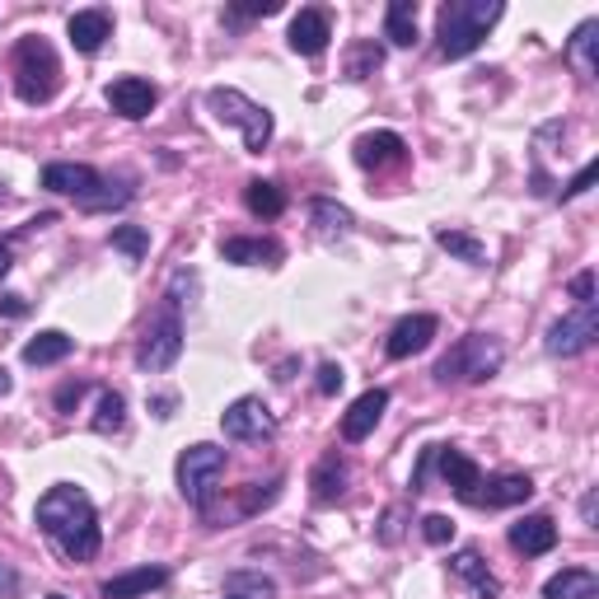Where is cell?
Listing matches in <instances>:
<instances>
[{
    "instance_id": "1",
    "label": "cell",
    "mask_w": 599,
    "mask_h": 599,
    "mask_svg": "<svg viewBox=\"0 0 599 599\" xmlns=\"http://www.w3.org/2000/svg\"><path fill=\"white\" fill-rule=\"evenodd\" d=\"M38 530L57 543L70 562H90L99 553V543H103L94 501L84 497L80 487H70V483H57L38 501Z\"/></svg>"
},
{
    "instance_id": "2",
    "label": "cell",
    "mask_w": 599,
    "mask_h": 599,
    "mask_svg": "<svg viewBox=\"0 0 599 599\" xmlns=\"http://www.w3.org/2000/svg\"><path fill=\"white\" fill-rule=\"evenodd\" d=\"M501 14H506L501 0H450V5H440V14H436L440 57L460 61V57H468V52H478V43L487 38Z\"/></svg>"
},
{
    "instance_id": "3",
    "label": "cell",
    "mask_w": 599,
    "mask_h": 599,
    "mask_svg": "<svg viewBox=\"0 0 599 599\" xmlns=\"http://www.w3.org/2000/svg\"><path fill=\"white\" fill-rule=\"evenodd\" d=\"M501 361H506L501 338H491V332H464V338L436 361V380L440 384H487L501 370Z\"/></svg>"
},
{
    "instance_id": "4",
    "label": "cell",
    "mask_w": 599,
    "mask_h": 599,
    "mask_svg": "<svg viewBox=\"0 0 599 599\" xmlns=\"http://www.w3.org/2000/svg\"><path fill=\"white\" fill-rule=\"evenodd\" d=\"M206 109L216 113V122H230V127H239L244 150L262 155V150L272 146V113L262 109V103H253L249 94L230 90V84H216V90H206Z\"/></svg>"
},
{
    "instance_id": "5",
    "label": "cell",
    "mask_w": 599,
    "mask_h": 599,
    "mask_svg": "<svg viewBox=\"0 0 599 599\" xmlns=\"http://www.w3.org/2000/svg\"><path fill=\"white\" fill-rule=\"evenodd\" d=\"M57 84H61V61L47 38H24L14 47V90H20L29 109L33 103H47L57 94Z\"/></svg>"
},
{
    "instance_id": "6",
    "label": "cell",
    "mask_w": 599,
    "mask_h": 599,
    "mask_svg": "<svg viewBox=\"0 0 599 599\" xmlns=\"http://www.w3.org/2000/svg\"><path fill=\"white\" fill-rule=\"evenodd\" d=\"M179 357H183V314L165 295V305L155 309V319L146 324V332H140V342H136V365L146 370V375H160V370H169Z\"/></svg>"
},
{
    "instance_id": "7",
    "label": "cell",
    "mask_w": 599,
    "mask_h": 599,
    "mask_svg": "<svg viewBox=\"0 0 599 599\" xmlns=\"http://www.w3.org/2000/svg\"><path fill=\"white\" fill-rule=\"evenodd\" d=\"M225 450L221 445H188L183 454H179V491H183V501L188 506H197V510H206L211 506V497L221 491V478H225Z\"/></svg>"
},
{
    "instance_id": "8",
    "label": "cell",
    "mask_w": 599,
    "mask_h": 599,
    "mask_svg": "<svg viewBox=\"0 0 599 599\" xmlns=\"http://www.w3.org/2000/svg\"><path fill=\"white\" fill-rule=\"evenodd\" d=\"M595 338H599V305H576L567 319L549 328L543 347H549V357H580V351L595 347Z\"/></svg>"
},
{
    "instance_id": "9",
    "label": "cell",
    "mask_w": 599,
    "mask_h": 599,
    "mask_svg": "<svg viewBox=\"0 0 599 599\" xmlns=\"http://www.w3.org/2000/svg\"><path fill=\"white\" fill-rule=\"evenodd\" d=\"M221 431L230 440H268L276 436V417L258 394H244L221 412Z\"/></svg>"
},
{
    "instance_id": "10",
    "label": "cell",
    "mask_w": 599,
    "mask_h": 599,
    "mask_svg": "<svg viewBox=\"0 0 599 599\" xmlns=\"http://www.w3.org/2000/svg\"><path fill=\"white\" fill-rule=\"evenodd\" d=\"M431 468H440V478H445V487L460 497L464 506L478 501V487H483V468L468 460L464 450H454V445H436L431 454Z\"/></svg>"
},
{
    "instance_id": "11",
    "label": "cell",
    "mask_w": 599,
    "mask_h": 599,
    "mask_svg": "<svg viewBox=\"0 0 599 599\" xmlns=\"http://www.w3.org/2000/svg\"><path fill=\"white\" fill-rule=\"evenodd\" d=\"M43 188L47 192H57V197H76L80 206L94 197V192L103 188V179H99V169H90V165H70V160H57V165H47L43 169Z\"/></svg>"
},
{
    "instance_id": "12",
    "label": "cell",
    "mask_w": 599,
    "mask_h": 599,
    "mask_svg": "<svg viewBox=\"0 0 599 599\" xmlns=\"http://www.w3.org/2000/svg\"><path fill=\"white\" fill-rule=\"evenodd\" d=\"M351 155H357L361 169L384 173V169H398L403 160H408V140H403L398 132H365L357 146H351Z\"/></svg>"
},
{
    "instance_id": "13",
    "label": "cell",
    "mask_w": 599,
    "mask_h": 599,
    "mask_svg": "<svg viewBox=\"0 0 599 599\" xmlns=\"http://www.w3.org/2000/svg\"><path fill=\"white\" fill-rule=\"evenodd\" d=\"M155 103H160V90H155L150 80H140V76H122V80L109 84V109L117 117H127V122L150 117Z\"/></svg>"
},
{
    "instance_id": "14",
    "label": "cell",
    "mask_w": 599,
    "mask_h": 599,
    "mask_svg": "<svg viewBox=\"0 0 599 599\" xmlns=\"http://www.w3.org/2000/svg\"><path fill=\"white\" fill-rule=\"evenodd\" d=\"M534 497V478L530 473H483V487H478V501L473 506H487V510H506V506H520Z\"/></svg>"
},
{
    "instance_id": "15",
    "label": "cell",
    "mask_w": 599,
    "mask_h": 599,
    "mask_svg": "<svg viewBox=\"0 0 599 599\" xmlns=\"http://www.w3.org/2000/svg\"><path fill=\"white\" fill-rule=\"evenodd\" d=\"M384 408H389V389H365L357 403H351L347 417H342V440H347V445H361V440L380 427Z\"/></svg>"
},
{
    "instance_id": "16",
    "label": "cell",
    "mask_w": 599,
    "mask_h": 599,
    "mask_svg": "<svg viewBox=\"0 0 599 599\" xmlns=\"http://www.w3.org/2000/svg\"><path fill=\"white\" fill-rule=\"evenodd\" d=\"M436 328H440V324L431 319V314H408V319L394 324V332H389V342H384V351H389L394 361H408V357H417V351L431 347Z\"/></svg>"
},
{
    "instance_id": "17",
    "label": "cell",
    "mask_w": 599,
    "mask_h": 599,
    "mask_svg": "<svg viewBox=\"0 0 599 599\" xmlns=\"http://www.w3.org/2000/svg\"><path fill=\"white\" fill-rule=\"evenodd\" d=\"M66 33H70V47L84 52V57H94V52L113 38V14L109 10H76Z\"/></svg>"
},
{
    "instance_id": "18",
    "label": "cell",
    "mask_w": 599,
    "mask_h": 599,
    "mask_svg": "<svg viewBox=\"0 0 599 599\" xmlns=\"http://www.w3.org/2000/svg\"><path fill=\"white\" fill-rule=\"evenodd\" d=\"M510 549L524 553V557H543L557 549V524L553 516H524L510 524Z\"/></svg>"
},
{
    "instance_id": "19",
    "label": "cell",
    "mask_w": 599,
    "mask_h": 599,
    "mask_svg": "<svg viewBox=\"0 0 599 599\" xmlns=\"http://www.w3.org/2000/svg\"><path fill=\"white\" fill-rule=\"evenodd\" d=\"M332 38V24H328V14L324 10H300L295 20H291V52H300V57H319V52L328 47Z\"/></svg>"
},
{
    "instance_id": "20",
    "label": "cell",
    "mask_w": 599,
    "mask_h": 599,
    "mask_svg": "<svg viewBox=\"0 0 599 599\" xmlns=\"http://www.w3.org/2000/svg\"><path fill=\"white\" fill-rule=\"evenodd\" d=\"M347 478H351V468L338 450H328L319 464H314L309 473V491H314V501L319 506H332V501H342V491H347Z\"/></svg>"
},
{
    "instance_id": "21",
    "label": "cell",
    "mask_w": 599,
    "mask_h": 599,
    "mask_svg": "<svg viewBox=\"0 0 599 599\" xmlns=\"http://www.w3.org/2000/svg\"><path fill=\"white\" fill-rule=\"evenodd\" d=\"M450 572L473 590V599H501V580L487 572V562L478 557V549H460V553H454L450 557Z\"/></svg>"
},
{
    "instance_id": "22",
    "label": "cell",
    "mask_w": 599,
    "mask_h": 599,
    "mask_svg": "<svg viewBox=\"0 0 599 599\" xmlns=\"http://www.w3.org/2000/svg\"><path fill=\"white\" fill-rule=\"evenodd\" d=\"M165 580H169V567H136V572L103 580V599H140V595L160 590Z\"/></svg>"
},
{
    "instance_id": "23",
    "label": "cell",
    "mask_w": 599,
    "mask_h": 599,
    "mask_svg": "<svg viewBox=\"0 0 599 599\" xmlns=\"http://www.w3.org/2000/svg\"><path fill=\"white\" fill-rule=\"evenodd\" d=\"M225 262H239V268H276L281 262V244L276 239H225L221 244Z\"/></svg>"
},
{
    "instance_id": "24",
    "label": "cell",
    "mask_w": 599,
    "mask_h": 599,
    "mask_svg": "<svg viewBox=\"0 0 599 599\" xmlns=\"http://www.w3.org/2000/svg\"><path fill=\"white\" fill-rule=\"evenodd\" d=\"M595 595H599V576L586 567H567L543 586V599H595Z\"/></svg>"
},
{
    "instance_id": "25",
    "label": "cell",
    "mask_w": 599,
    "mask_h": 599,
    "mask_svg": "<svg viewBox=\"0 0 599 599\" xmlns=\"http://www.w3.org/2000/svg\"><path fill=\"white\" fill-rule=\"evenodd\" d=\"M309 221H314V230H319L324 239H342V235H351V225H357V216H351L342 202H332V197H314L309 202Z\"/></svg>"
},
{
    "instance_id": "26",
    "label": "cell",
    "mask_w": 599,
    "mask_h": 599,
    "mask_svg": "<svg viewBox=\"0 0 599 599\" xmlns=\"http://www.w3.org/2000/svg\"><path fill=\"white\" fill-rule=\"evenodd\" d=\"M384 38L394 47H417V5L412 0H389V10H384Z\"/></svg>"
},
{
    "instance_id": "27",
    "label": "cell",
    "mask_w": 599,
    "mask_h": 599,
    "mask_svg": "<svg viewBox=\"0 0 599 599\" xmlns=\"http://www.w3.org/2000/svg\"><path fill=\"white\" fill-rule=\"evenodd\" d=\"M595 43H599V20H586L576 33H572V43H567V61L580 70L586 80L599 76V61H595Z\"/></svg>"
},
{
    "instance_id": "28",
    "label": "cell",
    "mask_w": 599,
    "mask_h": 599,
    "mask_svg": "<svg viewBox=\"0 0 599 599\" xmlns=\"http://www.w3.org/2000/svg\"><path fill=\"white\" fill-rule=\"evenodd\" d=\"M244 206H249L258 221H276L281 211H286V192H281L272 179H253L244 188Z\"/></svg>"
},
{
    "instance_id": "29",
    "label": "cell",
    "mask_w": 599,
    "mask_h": 599,
    "mask_svg": "<svg viewBox=\"0 0 599 599\" xmlns=\"http://www.w3.org/2000/svg\"><path fill=\"white\" fill-rule=\"evenodd\" d=\"M70 342L66 332H57V328H47V332H38L33 342H24V361L29 365H57V361H66L70 357Z\"/></svg>"
},
{
    "instance_id": "30",
    "label": "cell",
    "mask_w": 599,
    "mask_h": 599,
    "mask_svg": "<svg viewBox=\"0 0 599 599\" xmlns=\"http://www.w3.org/2000/svg\"><path fill=\"white\" fill-rule=\"evenodd\" d=\"M436 244H440V249H445L450 258L468 262V268H483V262H487V244L473 239V235H464V230H436Z\"/></svg>"
},
{
    "instance_id": "31",
    "label": "cell",
    "mask_w": 599,
    "mask_h": 599,
    "mask_svg": "<svg viewBox=\"0 0 599 599\" xmlns=\"http://www.w3.org/2000/svg\"><path fill=\"white\" fill-rule=\"evenodd\" d=\"M225 595L230 599H276V580L262 572H230L225 576Z\"/></svg>"
},
{
    "instance_id": "32",
    "label": "cell",
    "mask_w": 599,
    "mask_h": 599,
    "mask_svg": "<svg viewBox=\"0 0 599 599\" xmlns=\"http://www.w3.org/2000/svg\"><path fill=\"white\" fill-rule=\"evenodd\" d=\"M380 66H384V47L380 43H357V47H351V57H347V76L365 80V76H375Z\"/></svg>"
},
{
    "instance_id": "33",
    "label": "cell",
    "mask_w": 599,
    "mask_h": 599,
    "mask_svg": "<svg viewBox=\"0 0 599 599\" xmlns=\"http://www.w3.org/2000/svg\"><path fill=\"white\" fill-rule=\"evenodd\" d=\"M109 244H113L117 253H127L132 262H140V258L150 253V235L140 230V225H117V230L109 235Z\"/></svg>"
},
{
    "instance_id": "34",
    "label": "cell",
    "mask_w": 599,
    "mask_h": 599,
    "mask_svg": "<svg viewBox=\"0 0 599 599\" xmlns=\"http://www.w3.org/2000/svg\"><path fill=\"white\" fill-rule=\"evenodd\" d=\"M122 417H127V403H122V394H103L99 398V417H94V431L99 436H113V431H122Z\"/></svg>"
},
{
    "instance_id": "35",
    "label": "cell",
    "mask_w": 599,
    "mask_h": 599,
    "mask_svg": "<svg viewBox=\"0 0 599 599\" xmlns=\"http://www.w3.org/2000/svg\"><path fill=\"white\" fill-rule=\"evenodd\" d=\"M276 491H281V478H272L268 487H262V483H249V487H244L239 510H244V516H258L262 506H272V501H276Z\"/></svg>"
},
{
    "instance_id": "36",
    "label": "cell",
    "mask_w": 599,
    "mask_h": 599,
    "mask_svg": "<svg viewBox=\"0 0 599 599\" xmlns=\"http://www.w3.org/2000/svg\"><path fill=\"white\" fill-rule=\"evenodd\" d=\"M421 539L436 543V549H445V543L454 539V520H450V516H440V510H436V516L421 520Z\"/></svg>"
},
{
    "instance_id": "37",
    "label": "cell",
    "mask_w": 599,
    "mask_h": 599,
    "mask_svg": "<svg viewBox=\"0 0 599 599\" xmlns=\"http://www.w3.org/2000/svg\"><path fill=\"white\" fill-rule=\"evenodd\" d=\"M595 173H599V165L590 160V165H586V169H580V173H576V179H572L567 188H562V192H557V202H572V197H580V192H590V183H595Z\"/></svg>"
},
{
    "instance_id": "38",
    "label": "cell",
    "mask_w": 599,
    "mask_h": 599,
    "mask_svg": "<svg viewBox=\"0 0 599 599\" xmlns=\"http://www.w3.org/2000/svg\"><path fill=\"white\" fill-rule=\"evenodd\" d=\"M403 520H408V510H403V506L384 510V524H380V543H398V539H403Z\"/></svg>"
},
{
    "instance_id": "39",
    "label": "cell",
    "mask_w": 599,
    "mask_h": 599,
    "mask_svg": "<svg viewBox=\"0 0 599 599\" xmlns=\"http://www.w3.org/2000/svg\"><path fill=\"white\" fill-rule=\"evenodd\" d=\"M342 380H347V375H342V365H338V361H324V365H319V394H324V398L338 394V389H342Z\"/></svg>"
},
{
    "instance_id": "40",
    "label": "cell",
    "mask_w": 599,
    "mask_h": 599,
    "mask_svg": "<svg viewBox=\"0 0 599 599\" xmlns=\"http://www.w3.org/2000/svg\"><path fill=\"white\" fill-rule=\"evenodd\" d=\"M90 389L84 380H66L61 389H57V412H76V403H80V394Z\"/></svg>"
},
{
    "instance_id": "41",
    "label": "cell",
    "mask_w": 599,
    "mask_h": 599,
    "mask_svg": "<svg viewBox=\"0 0 599 599\" xmlns=\"http://www.w3.org/2000/svg\"><path fill=\"white\" fill-rule=\"evenodd\" d=\"M276 10H281V0H253V5H235L230 14L235 20H258V14L268 20V14H276Z\"/></svg>"
},
{
    "instance_id": "42",
    "label": "cell",
    "mask_w": 599,
    "mask_h": 599,
    "mask_svg": "<svg viewBox=\"0 0 599 599\" xmlns=\"http://www.w3.org/2000/svg\"><path fill=\"white\" fill-rule=\"evenodd\" d=\"M572 295L580 300V305H595V272H576L572 276Z\"/></svg>"
},
{
    "instance_id": "43",
    "label": "cell",
    "mask_w": 599,
    "mask_h": 599,
    "mask_svg": "<svg viewBox=\"0 0 599 599\" xmlns=\"http://www.w3.org/2000/svg\"><path fill=\"white\" fill-rule=\"evenodd\" d=\"M0 314H5V319H24V314H29V300H24V295H0Z\"/></svg>"
},
{
    "instance_id": "44",
    "label": "cell",
    "mask_w": 599,
    "mask_h": 599,
    "mask_svg": "<svg viewBox=\"0 0 599 599\" xmlns=\"http://www.w3.org/2000/svg\"><path fill=\"white\" fill-rule=\"evenodd\" d=\"M14 590H20V572H14V567H5V562H0V599H10Z\"/></svg>"
},
{
    "instance_id": "45",
    "label": "cell",
    "mask_w": 599,
    "mask_h": 599,
    "mask_svg": "<svg viewBox=\"0 0 599 599\" xmlns=\"http://www.w3.org/2000/svg\"><path fill=\"white\" fill-rule=\"evenodd\" d=\"M150 408H155V417H173V394H160V398H150Z\"/></svg>"
},
{
    "instance_id": "46",
    "label": "cell",
    "mask_w": 599,
    "mask_h": 599,
    "mask_svg": "<svg viewBox=\"0 0 599 599\" xmlns=\"http://www.w3.org/2000/svg\"><path fill=\"white\" fill-rule=\"evenodd\" d=\"M10 268H14V258H10V244H5V239H0V276H5Z\"/></svg>"
},
{
    "instance_id": "47",
    "label": "cell",
    "mask_w": 599,
    "mask_h": 599,
    "mask_svg": "<svg viewBox=\"0 0 599 599\" xmlns=\"http://www.w3.org/2000/svg\"><path fill=\"white\" fill-rule=\"evenodd\" d=\"M580 516H586V524H595V491H590L586 501H580Z\"/></svg>"
},
{
    "instance_id": "48",
    "label": "cell",
    "mask_w": 599,
    "mask_h": 599,
    "mask_svg": "<svg viewBox=\"0 0 599 599\" xmlns=\"http://www.w3.org/2000/svg\"><path fill=\"white\" fill-rule=\"evenodd\" d=\"M10 389H14V380H10V370H5V365H0V398H5Z\"/></svg>"
},
{
    "instance_id": "49",
    "label": "cell",
    "mask_w": 599,
    "mask_h": 599,
    "mask_svg": "<svg viewBox=\"0 0 599 599\" xmlns=\"http://www.w3.org/2000/svg\"><path fill=\"white\" fill-rule=\"evenodd\" d=\"M47 599H66V595H47Z\"/></svg>"
},
{
    "instance_id": "50",
    "label": "cell",
    "mask_w": 599,
    "mask_h": 599,
    "mask_svg": "<svg viewBox=\"0 0 599 599\" xmlns=\"http://www.w3.org/2000/svg\"><path fill=\"white\" fill-rule=\"evenodd\" d=\"M225 599H230V595H225Z\"/></svg>"
}]
</instances>
